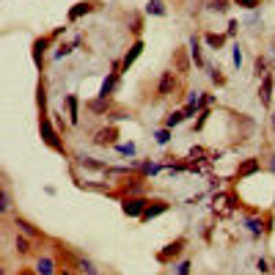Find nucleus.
<instances>
[{
  "instance_id": "1",
  "label": "nucleus",
  "mask_w": 275,
  "mask_h": 275,
  "mask_svg": "<svg viewBox=\"0 0 275 275\" xmlns=\"http://www.w3.org/2000/svg\"><path fill=\"white\" fill-rule=\"evenodd\" d=\"M39 135H42V143L47 149L58 151L61 157H69V149H66V140H63V132L55 127V121H52V116H39Z\"/></svg>"
},
{
  "instance_id": "2",
  "label": "nucleus",
  "mask_w": 275,
  "mask_h": 275,
  "mask_svg": "<svg viewBox=\"0 0 275 275\" xmlns=\"http://www.w3.org/2000/svg\"><path fill=\"white\" fill-rule=\"evenodd\" d=\"M146 185H149L146 176H140V173H127V176H119V182L110 190V196L119 198V201H124V198H130V196H143Z\"/></svg>"
},
{
  "instance_id": "3",
  "label": "nucleus",
  "mask_w": 275,
  "mask_h": 275,
  "mask_svg": "<svg viewBox=\"0 0 275 275\" xmlns=\"http://www.w3.org/2000/svg\"><path fill=\"white\" fill-rule=\"evenodd\" d=\"M242 226L253 239H261V237H267V234L272 231V215L248 212V215H242Z\"/></svg>"
},
{
  "instance_id": "4",
  "label": "nucleus",
  "mask_w": 275,
  "mask_h": 275,
  "mask_svg": "<svg viewBox=\"0 0 275 275\" xmlns=\"http://www.w3.org/2000/svg\"><path fill=\"white\" fill-rule=\"evenodd\" d=\"M187 245H190V239H187L185 234H182V237L171 239V242H168V245H165V248H162V250H157V256H154V259L160 261L162 267H173V264H176V261L182 259V256H185Z\"/></svg>"
},
{
  "instance_id": "5",
  "label": "nucleus",
  "mask_w": 275,
  "mask_h": 275,
  "mask_svg": "<svg viewBox=\"0 0 275 275\" xmlns=\"http://www.w3.org/2000/svg\"><path fill=\"white\" fill-rule=\"evenodd\" d=\"M179 83H182V77H179L173 69H168V72H162L160 74V80H157V88H154V94H157V102H162V99H168V97H173V94L179 91Z\"/></svg>"
},
{
  "instance_id": "6",
  "label": "nucleus",
  "mask_w": 275,
  "mask_h": 275,
  "mask_svg": "<svg viewBox=\"0 0 275 275\" xmlns=\"http://www.w3.org/2000/svg\"><path fill=\"white\" fill-rule=\"evenodd\" d=\"M55 44V39H52V33H44V36H36L31 44V58H33V66L39 69V72H44V58L47 52H50V47Z\"/></svg>"
},
{
  "instance_id": "7",
  "label": "nucleus",
  "mask_w": 275,
  "mask_h": 275,
  "mask_svg": "<svg viewBox=\"0 0 275 275\" xmlns=\"http://www.w3.org/2000/svg\"><path fill=\"white\" fill-rule=\"evenodd\" d=\"M102 0H80V3H74L72 9H69V14H66V25H74L77 20H83V17H88L94 14V11H99L102 9Z\"/></svg>"
},
{
  "instance_id": "8",
  "label": "nucleus",
  "mask_w": 275,
  "mask_h": 275,
  "mask_svg": "<svg viewBox=\"0 0 275 275\" xmlns=\"http://www.w3.org/2000/svg\"><path fill=\"white\" fill-rule=\"evenodd\" d=\"M11 226H14V231H20V234H25V237H31V239H36V242H50L52 237H47V234L39 229V226H33L28 218H22V215H17L14 220H11Z\"/></svg>"
},
{
  "instance_id": "9",
  "label": "nucleus",
  "mask_w": 275,
  "mask_h": 275,
  "mask_svg": "<svg viewBox=\"0 0 275 275\" xmlns=\"http://www.w3.org/2000/svg\"><path fill=\"white\" fill-rule=\"evenodd\" d=\"M171 61H173V72H176L179 77H187V74L193 72V55H190V47H179V50H173Z\"/></svg>"
},
{
  "instance_id": "10",
  "label": "nucleus",
  "mask_w": 275,
  "mask_h": 275,
  "mask_svg": "<svg viewBox=\"0 0 275 275\" xmlns=\"http://www.w3.org/2000/svg\"><path fill=\"white\" fill-rule=\"evenodd\" d=\"M72 165H74V168H83V171L105 173V176H108V171H110V165H105V162H99L97 157L85 154V151H77V154H74V162H72Z\"/></svg>"
},
{
  "instance_id": "11",
  "label": "nucleus",
  "mask_w": 275,
  "mask_h": 275,
  "mask_svg": "<svg viewBox=\"0 0 275 275\" xmlns=\"http://www.w3.org/2000/svg\"><path fill=\"white\" fill-rule=\"evenodd\" d=\"M146 207H149V198L146 196H130V198L121 201V212H124L127 218H135V220H140V215L146 212Z\"/></svg>"
},
{
  "instance_id": "12",
  "label": "nucleus",
  "mask_w": 275,
  "mask_h": 275,
  "mask_svg": "<svg viewBox=\"0 0 275 275\" xmlns=\"http://www.w3.org/2000/svg\"><path fill=\"white\" fill-rule=\"evenodd\" d=\"M119 138H121V132H119L116 124H105V127H99V130L94 132V143L97 146H116Z\"/></svg>"
},
{
  "instance_id": "13",
  "label": "nucleus",
  "mask_w": 275,
  "mask_h": 275,
  "mask_svg": "<svg viewBox=\"0 0 275 275\" xmlns=\"http://www.w3.org/2000/svg\"><path fill=\"white\" fill-rule=\"evenodd\" d=\"M39 245L42 242H36V239L25 237V234H20V231L14 234V253L17 256H39V250H36Z\"/></svg>"
},
{
  "instance_id": "14",
  "label": "nucleus",
  "mask_w": 275,
  "mask_h": 275,
  "mask_svg": "<svg viewBox=\"0 0 275 275\" xmlns=\"http://www.w3.org/2000/svg\"><path fill=\"white\" fill-rule=\"evenodd\" d=\"M168 209H171V201H165V198H149V207H146V212L140 215V223H149V220L160 218V215H165Z\"/></svg>"
},
{
  "instance_id": "15",
  "label": "nucleus",
  "mask_w": 275,
  "mask_h": 275,
  "mask_svg": "<svg viewBox=\"0 0 275 275\" xmlns=\"http://www.w3.org/2000/svg\"><path fill=\"white\" fill-rule=\"evenodd\" d=\"M272 91H275V77H272V72H270V74H264V77H261V85H259V102H261V108L272 110Z\"/></svg>"
},
{
  "instance_id": "16",
  "label": "nucleus",
  "mask_w": 275,
  "mask_h": 275,
  "mask_svg": "<svg viewBox=\"0 0 275 275\" xmlns=\"http://www.w3.org/2000/svg\"><path fill=\"white\" fill-rule=\"evenodd\" d=\"M143 50H146V42H143V39H135V42L130 44V50H127V52H124V58H121V74L130 72V66L140 58V52H143Z\"/></svg>"
},
{
  "instance_id": "17",
  "label": "nucleus",
  "mask_w": 275,
  "mask_h": 275,
  "mask_svg": "<svg viewBox=\"0 0 275 275\" xmlns=\"http://www.w3.org/2000/svg\"><path fill=\"white\" fill-rule=\"evenodd\" d=\"M259 171H261L259 157H245V160H239V165H237V179H250V176H256Z\"/></svg>"
},
{
  "instance_id": "18",
  "label": "nucleus",
  "mask_w": 275,
  "mask_h": 275,
  "mask_svg": "<svg viewBox=\"0 0 275 275\" xmlns=\"http://www.w3.org/2000/svg\"><path fill=\"white\" fill-rule=\"evenodd\" d=\"M201 42H204V39L198 36V33H196V36H190V42H187V47H190V55H193V66H196V69H207V66H209V63L204 61Z\"/></svg>"
},
{
  "instance_id": "19",
  "label": "nucleus",
  "mask_w": 275,
  "mask_h": 275,
  "mask_svg": "<svg viewBox=\"0 0 275 275\" xmlns=\"http://www.w3.org/2000/svg\"><path fill=\"white\" fill-rule=\"evenodd\" d=\"M36 270L42 275H55L58 272V259L52 256V250L50 253H39L36 256Z\"/></svg>"
},
{
  "instance_id": "20",
  "label": "nucleus",
  "mask_w": 275,
  "mask_h": 275,
  "mask_svg": "<svg viewBox=\"0 0 275 275\" xmlns=\"http://www.w3.org/2000/svg\"><path fill=\"white\" fill-rule=\"evenodd\" d=\"M63 108H66L69 124L77 127V124H80V99L74 97V94H66V97H63Z\"/></svg>"
},
{
  "instance_id": "21",
  "label": "nucleus",
  "mask_w": 275,
  "mask_h": 275,
  "mask_svg": "<svg viewBox=\"0 0 275 275\" xmlns=\"http://www.w3.org/2000/svg\"><path fill=\"white\" fill-rule=\"evenodd\" d=\"M85 110H91V113H97V116H110L113 113V99H102V97L88 99V102H85Z\"/></svg>"
},
{
  "instance_id": "22",
  "label": "nucleus",
  "mask_w": 275,
  "mask_h": 275,
  "mask_svg": "<svg viewBox=\"0 0 275 275\" xmlns=\"http://www.w3.org/2000/svg\"><path fill=\"white\" fill-rule=\"evenodd\" d=\"M201 39H204V44H207L209 47V50H215V52H218V50H223V47H226V42H229V36H226V33H201Z\"/></svg>"
},
{
  "instance_id": "23",
  "label": "nucleus",
  "mask_w": 275,
  "mask_h": 275,
  "mask_svg": "<svg viewBox=\"0 0 275 275\" xmlns=\"http://www.w3.org/2000/svg\"><path fill=\"white\" fill-rule=\"evenodd\" d=\"M36 108H39V116H47L50 108H47V83L39 77V85H36Z\"/></svg>"
},
{
  "instance_id": "24",
  "label": "nucleus",
  "mask_w": 275,
  "mask_h": 275,
  "mask_svg": "<svg viewBox=\"0 0 275 275\" xmlns=\"http://www.w3.org/2000/svg\"><path fill=\"white\" fill-rule=\"evenodd\" d=\"M143 14L146 17H165L168 14V3L165 0H149L146 9H143Z\"/></svg>"
},
{
  "instance_id": "25",
  "label": "nucleus",
  "mask_w": 275,
  "mask_h": 275,
  "mask_svg": "<svg viewBox=\"0 0 275 275\" xmlns=\"http://www.w3.org/2000/svg\"><path fill=\"white\" fill-rule=\"evenodd\" d=\"M187 121V116H185V110L179 108V110H171V113L162 119V127H168V130H173V127H179V124H185Z\"/></svg>"
},
{
  "instance_id": "26",
  "label": "nucleus",
  "mask_w": 275,
  "mask_h": 275,
  "mask_svg": "<svg viewBox=\"0 0 275 275\" xmlns=\"http://www.w3.org/2000/svg\"><path fill=\"white\" fill-rule=\"evenodd\" d=\"M77 270L83 272V275H102V270H99L88 256H83V253H80V259H77Z\"/></svg>"
},
{
  "instance_id": "27",
  "label": "nucleus",
  "mask_w": 275,
  "mask_h": 275,
  "mask_svg": "<svg viewBox=\"0 0 275 275\" xmlns=\"http://www.w3.org/2000/svg\"><path fill=\"white\" fill-rule=\"evenodd\" d=\"M0 212L9 215L11 212V190H9V182L3 179V185H0Z\"/></svg>"
},
{
  "instance_id": "28",
  "label": "nucleus",
  "mask_w": 275,
  "mask_h": 275,
  "mask_svg": "<svg viewBox=\"0 0 275 275\" xmlns=\"http://www.w3.org/2000/svg\"><path fill=\"white\" fill-rule=\"evenodd\" d=\"M151 138H154L157 146H168V143H171V138H173V130H168V127H160V130L151 132Z\"/></svg>"
},
{
  "instance_id": "29",
  "label": "nucleus",
  "mask_w": 275,
  "mask_h": 275,
  "mask_svg": "<svg viewBox=\"0 0 275 275\" xmlns=\"http://www.w3.org/2000/svg\"><path fill=\"white\" fill-rule=\"evenodd\" d=\"M253 72H256V77H264V74H270V63H267V58L264 55H256V61H253Z\"/></svg>"
},
{
  "instance_id": "30",
  "label": "nucleus",
  "mask_w": 275,
  "mask_h": 275,
  "mask_svg": "<svg viewBox=\"0 0 275 275\" xmlns=\"http://www.w3.org/2000/svg\"><path fill=\"white\" fill-rule=\"evenodd\" d=\"M72 52H74V44L72 42H61V44H58L55 47V50H52V58H55V61H61V58H66V55H72Z\"/></svg>"
},
{
  "instance_id": "31",
  "label": "nucleus",
  "mask_w": 275,
  "mask_h": 275,
  "mask_svg": "<svg viewBox=\"0 0 275 275\" xmlns=\"http://www.w3.org/2000/svg\"><path fill=\"white\" fill-rule=\"evenodd\" d=\"M113 149H116V151H119V154H121V157H135V154H138V146H135V143H132V140H130V143H116V146H113Z\"/></svg>"
},
{
  "instance_id": "32",
  "label": "nucleus",
  "mask_w": 275,
  "mask_h": 275,
  "mask_svg": "<svg viewBox=\"0 0 275 275\" xmlns=\"http://www.w3.org/2000/svg\"><path fill=\"white\" fill-rule=\"evenodd\" d=\"M231 0H209V9L212 11H218V14H229V9H231Z\"/></svg>"
},
{
  "instance_id": "33",
  "label": "nucleus",
  "mask_w": 275,
  "mask_h": 275,
  "mask_svg": "<svg viewBox=\"0 0 275 275\" xmlns=\"http://www.w3.org/2000/svg\"><path fill=\"white\" fill-rule=\"evenodd\" d=\"M207 72H209V80H212L215 85H226V74L220 72L218 66H207Z\"/></svg>"
},
{
  "instance_id": "34",
  "label": "nucleus",
  "mask_w": 275,
  "mask_h": 275,
  "mask_svg": "<svg viewBox=\"0 0 275 275\" xmlns=\"http://www.w3.org/2000/svg\"><path fill=\"white\" fill-rule=\"evenodd\" d=\"M50 116H52V121H55V127H58V130H61L63 135H66V130H69V127H72V124H69V121L63 119L61 113H58V110H50Z\"/></svg>"
},
{
  "instance_id": "35",
  "label": "nucleus",
  "mask_w": 275,
  "mask_h": 275,
  "mask_svg": "<svg viewBox=\"0 0 275 275\" xmlns=\"http://www.w3.org/2000/svg\"><path fill=\"white\" fill-rule=\"evenodd\" d=\"M209 116H212V110H201V113H198V119H196V124H193V132H201L204 130V124H207L209 121Z\"/></svg>"
},
{
  "instance_id": "36",
  "label": "nucleus",
  "mask_w": 275,
  "mask_h": 275,
  "mask_svg": "<svg viewBox=\"0 0 275 275\" xmlns=\"http://www.w3.org/2000/svg\"><path fill=\"white\" fill-rule=\"evenodd\" d=\"M190 270H193L190 259H179L176 264H173V275H190Z\"/></svg>"
},
{
  "instance_id": "37",
  "label": "nucleus",
  "mask_w": 275,
  "mask_h": 275,
  "mask_svg": "<svg viewBox=\"0 0 275 275\" xmlns=\"http://www.w3.org/2000/svg\"><path fill=\"white\" fill-rule=\"evenodd\" d=\"M234 6H242L245 11H259L261 9V0H231Z\"/></svg>"
},
{
  "instance_id": "38",
  "label": "nucleus",
  "mask_w": 275,
  "mask_h": 275,
  "mask_svg": "<svg viewBox=\"0 0 275 275\" xmlns=\"http://www.w3.org/2000/svg\"><path fill=\"white\" fill-rule=\"evenodd\" d=\"M132 33H135V39H140V33H143V14H132Z\"/></svg>"
},
{
  "instance_id": "39",
  "label": "nucleus",
  "mask_w": 275,
  "mask_h": 275,
  "mask_svg": "<svg viewBox=\"0 0 275 275\" xmlns=\"http://www.w3.org/2000/svg\"><path fill=\"white\" fill-rule=\"evenodd\" d=\"M256 272H261V275H270V272H272L270 261H267L264 256H259V259H256Z\"/></svg>"
},
{
  "instance_id": "40",
  "label": "nucleus",
  "mask_w": 275,
  "mask_h": 275,
  "mask_svg": "<svg viewBox=\"0 0 275 275\" xmlns=\"http://www.w3.org/2000/svg\"><path fill=\"white\" fill-rule=\"evenodd\" d=\"M196 157H198V160H207V157H212V154H209L204 146H193V149H190V160H196Z\"/></svg>"
},
{
  "instance_id": "41",
  "label": "nucleus",
  "mask_w": 275,
  "mask_h": 275,
  "mask_svg": "<svg viewBox=\"0 0 275 275\" xmlns=\"http://www.w3.org/2000/svg\"><path fill=\"white\" fill-rule=\"evenodd\" d=\"M231 61H234V66H242V50H239V44H234L231 47Z\"/></svg>"
},
{
  "instance_id": "42",
  "label": "nucleus",
  "mask_w": 275,
  "mask_h": 275,
  "mask_svg": "<svg viewBox=\"0 0 275 275\" xmlns=\"http://www.w3.org/2000/svg\"><path fill=\"white\" fill-rule=\"evenodd\" d=\"M55 275H83L77 267H69V264H58V272Z\"/></svg>"
},
{
  "instance_id": "43",
  "label": "nucleus",
  "mask_w": 275,
  "mask_h": 275,
  "mask_svg": "<svg viewBox=\"0 0 275 275\" xmlns=\"http://www.w3.org/2000/svg\"><path fill=\"white\" fill-rule=\"evenodd\" d=\"M237 28H239V22H237V20H229V28H226V36H229V39H234V36H237Z\"/></svg>"
},
{
  "instance_id": "44",
  "label": "nucleus",
  "mask_w": 275,
  "mask_h": 275,
  "mask_svg": "<svg viewBox=\"0 0 275 275\" xmlns=\"http://www.w3.org/2000/svg\"><path fill=\"white\" fill-rule=\"evenodd\" d=\"M14 275H42V272H39L36 267H20V270H17Z\"/></svg>"
},
{
  "instance_id": "45",
  "label": "nucleus",
  "mask_w": 275,
  "mask_h": 275,
  "mask_svg": "<svg viewBox=\"0 0 275 275\" xmlns=\"http://www.w3.org/2000/svg\"><path fill=\"white\" fill-rule=\"evenodd\" d=\"M267 171H270L272 176H275V149L270 151V157H267Z\"/></svg>"
},
{
  "instance_id": "46",
  "label": "nucleus",
  "mask_w": 275,
  "mask_h": 275,
  "mask_svg": "<svg viewBox=\"0 0 275 275\" xmlns=\"http://www.w3.org/2000/svg\"><path fill=\"white\" fill-rule=\"evenodd\" d=\"M270 130H272V135H275V108L270 110Z\"/></svg>"
},
{
  "instance_id": "47",
  "label": "nucleus",
  "mask_w": 275,
  "mask_h": 275,
  "mask_svg": "<svg viewBox=\"0 0 275 275\" xmlns=\"http://www.w3.org/2000/svg\"><path fill=\"white\" fill-rule=\"evenodd\" d=\"M270 275H275V267H272V272H270Z\"/></svg>"
}]
</instances>
